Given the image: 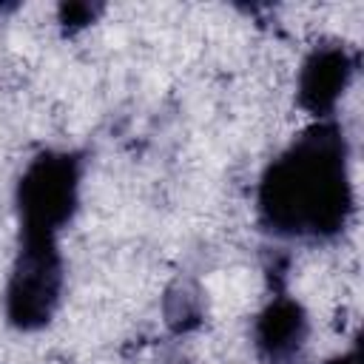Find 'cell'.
Returning a JSON list of instances; mask_svg holds the SVG:
<instances>
[{"label": "cell", "instance_id": "cell-3", "mask_svg": "<svg viewBox=\"0 0 364 364\" xmlns=\"http://www.w3.org/2000/svg\"><path fill=\"white\" fill-rule=\"evenodd\" d=\"M63 287L65 259L60 239L17 236L3 293L6 321L20 333H37L48 327L63 304Z\"/></svg>", "mask_w": 364, "mask_h": 364}, {"label": "cell", "instance_id": "cell-6", "mask_svg": "<svg viewBox=\"0 0 364 364\" xmlns=\"http://www.w3.org/2000/svg\"><path fill=\"white\" fill-rule=\"evenodd\" d=\"M97 11L100 9L97 6H88V3H65V6H60V23L74 31V28L88 26Z\"/></svg>", "mask_w": 364, "mask_h": 364}, {"label": "cell", "instance_id": "cell-2", "mask_svg": "<svg viewBox=\"0 0 364 364\" xmlns=\"http://www.w3.org/2000/svg\"><path fill=\"white\" fill-rule=\"evenodd\" d=\"M85 159L80 151L43 148L37 151L17 176L14 213L17 236H48L60 239L63 230L80 210Z\"/></svg>", "mask_w": 364, "mask_h": 364}, {"label": "cell", "instance_id": "cell-1", "mask_svg": "<svg viewBox=\"0 0 364 364\" xmlns=\"http://www.w3.org/2000/svg\"><path fill=\"white\" fill-rule=\"evenodd\" d=\"M353 148L347 128L318 119L301 128L256 182V222L282 242L338 239L355 213Z\"/></svg>", "mask_w": 364, "mask_h": 364}, {"label": "cell", "instance_id": "cell-5", "mask_svg": "<svg viewBox=\"0 0 364 364\" xmlns=\"http://www.w3.org/2000/svg\"><path fill=\"white\" fill-rule=\"evenodd\" d=\"M307 310L284 290H276L253 318V347L264 364H296L307 347Z\"/></svg>", "mask_w": 364, "mask_h": 364}, {"label": "cell", "instance_id": "cell-4", "mask_svg": "<svg viewBox=\"0 0 364 364\" xmlns=\"http://www.w3.org/2000/svg\"><path fill=\"white\" fill-rule=\"evenodd\" d=\"M355 71H358L355 51H350L338 40L318 43L301 60V68H299V80H296L299 108L307 117H313V122L336 119L338 102L347 94V88L353 85Z\"/></svg>", "mask_w": 364, "mask_h": 364}, {"label": "cell", "instance_id": "cell-7", "mask_svg": "<svg viewBox=\"0 0 364 364\" xmlns=\"http://www.w3.org/2000/svg\"><path fill=\"white\" fill-rule=\"evenodd\" d=\"M324 364H364L361 361V341L355 338L344 353H338V355H333V358H327Z\"/></svg>", "mask_w": 364, "mask_h": 364}]
</instances>
